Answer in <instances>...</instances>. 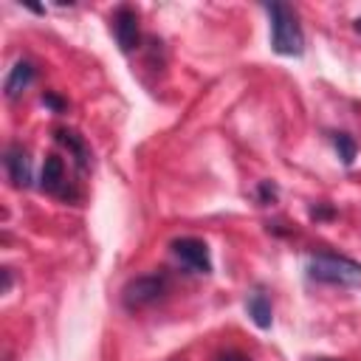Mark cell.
Wrapping results in <instances>:
<instances>
[{"instance_id":"9a60e30c","label":"cell","mask_w":361,"mask_h":361,"mask_svg":"<svg viewBox=\"0 0 361 361\" xmlns=\"http://www.w3.org/2000/svg\"><path fill=\"white\" fill-rule=\"evenodd\" d=\"M330 214H333V209H330V206H319V209H310V217H316V220H319V217H330Z\"/></svg>"},{"instance_id":"d6986e66","label":"cell","mask_w":361,"mask_h":361,"mask_svg":"<svg viewBox=\"0 0 361 361\" xmlns=\"http://www.w3.org/2000/svg\"><path fill=\"white\" fill-rule=\"evenodd\" d=\"M172 361H183V358H172Z\"/></svg>"},{"instance_id":"6da1fadb","label":"cell","mask_w":361,"mask_h":361,"mask_svg":"<svg viewBox=\"0 0 361 361\" xmlns=\"http://www.w3.org/2000/svg\"><path fill=\"white\" fill-rule=\"evenodd\" d=\"M271 20V48L279 56H302L305 54V31L299 23V14L288 3H262Z\"/></svg>"},{"instance_id":"ac0fdd59","label":"cell","mask_w":361,"mask_h":361,"mask_svg":"<svg viewBox=\"0 0 361 361\" xmlns=\"http://www.w3.org/2000/svg\"><path fill=\"white\" fill-rule=\"evenodd\" d=\"M355 31H361V17H358V20H355Z\"/></svg>"},{"instance_id":"e0dca14e","label":"cell","mask_w":361,"mask_h":361,"mask_svg":"<svg viewBox=\"0 0 361 361\" xmlns=\"http://www.w3.org/2000/svg\"><path fill=\"white\" fill-rule=\"evenodd\" d=\"M307 361H341V358H327V355H319V358H307Z\"/></svg>"},{"instance_id":"52a82bcc","label":"cell","mask_w":361,"mask_h":361,"mask_svg":"<svg viewBox=\"0 0 361 361\" xmlns=\"http://www.w3.org/2000/svg\"><path fill=\"white\" fill-rule=\"evenodd\" d=\"M34 79H37V68H34L28 59H17V62L11 65L6 82H3V93H6V99H8V102L20 99V96L31 87Z\"/></svg>"},{"instance_id":"4fadbf2b","label":"cell","mask_w":361,"mask_h":361,"mask_svg":"<svg viewBox=\"0 0 361 361\" xmlns=\"http://www.w3.org/2000/svg\"><path fill=\"white\" fill-rule=\"evenodd\" d=\"M42 104H45V107H51L54 113H65V110H68V102H65V99H59V96H56V93H51V90L42 96Z\"/></svg>"},{"instance_id":"5bb4252c","label":"cell","mask_w":361,"mask_h":361,"mask_svg":"<svg viewBox=\"0 0 361 361\" xmlns=\"http://www.w3.org/2000/svg\"><path fill=\"white\" fill-rule=\"evenodd\" d=\"M217 361H251L248 355H243L240 350H226V353H220L217 355Z\"/></svg>"},{"instance_id":"5b68a950","label":"cell","mask_w":361,"mask_h":361,"mask_svg":"<svg viewBox=\"0 0 361 361\" xmlns=\"http://www.w3.org/2000/svg\"><path fill=\"white\" fill-rule=\"evenodd\" d=\"M110 31H113V37H116V42H118V48H121L124 54H130V51H135V48L141 45L138 14H135V8H130V6H118V8L113 11V17H110Z\"/></svg>"},{"instance_id":"2e32d148","label":"cell","mask_w":361,"mask_h":361,"mask_svg":"<svg viewBox=\"0 0 361 361\" xmlns=\"http://www.w3.org/2000/svg\"><path fill=\"white\" fill-rule=\"evenodd\" d=\"M8 288H11V271L3 268V293H8Z\"/></svg>"},{"instance_id":"8fae6325","label":"cell","mask_w":361,"mask_h":361,"mask_svg":"<svg viewBox=\"0 0 361 361\" xmlns=\"http://www.w3.org/2000/svg\"><path fill=\"white\" fill-rule=\"evenodd\" d=\"M330 141H333V147H336V152H338L341 164H344V166H350V164L355 161V155H358V144H355V138H353L350 133L338 130V133H330Z\"/></svg>"},{"instance_id":"3957f363","label":"cell","mask_w":361,"mask_h":361,"mask_svg":"<svg viewBox=\"0 0 361 361\" xmlns=\"http://www.w3.org/2000/svg\"><path fill=\"white\" fill-rule=\"evenodd\" d=\"M169 288V279L166 274H141L135 279H130L124 288H121V305L127 310H144L149 305H155Z\"/></svg>"},{"instance_id":"277c9868","label":"cell","mask_w":361,"mask_h":361,"mask_svg":"<svg viewBox=\"0 0 361 361\" xmlns=\"http://www.w3.org/2000/svg\"><path fill=\"white\" fill-rule=\"evenodd\" d=\"M175 259L192 274H212V254L200 237H178L169 243Z\"/></svg>"},{"instance_id":"30bf717a","label":"cell","mask_w":361,"mask_h":361,"mask_svg":"<svg viewBox=\"0 0 361 361\" xmlns=\"http://www.w3.org/2000/svg\"><path fill=\"white\" fill-rule=\"evenodd\" d=\"M245 310L251 316V322L259 327V330H268L274 324V307H271V299L262 288H254L248 296H245Z\"/></svg>"},{"instance_id":"7a4b0ae2","label":"cell","mask_w":361,"mask_h":361,"mask_svg":"<svg viewBox=\"0 0 361 361\" xmlns=\"http://www.w3.org/2000/svg\"><path fill=\"white\" fill-rule=\"evenodd\" d=\"M307 279L324 285H358L361 282V262L336 254V251H316L305 262Z\"/></svg>"},{"instance_id":"7c38bea8","label":"cell","mask_w":361,"mask_h":361,"mask_svg":"<svg viewBox=\"0 0 361 361\" xmlns=\"http://www.w3.org/2000/svg\"><path fill=\"white\" fill-rule=\"evenodd\" d=\"M276 197H279V186L274 180H259L257 183V203L259 206H271V203H276Z\"/></svg>"},{"instance_id":"ba28073f","label":"cell","mask_w":361,"mask_h":361,"mask_svg":"<svg viewBox=\"0 0 361 361\" xmlns=\"http://www.w3.org/2000/svg\"><path fill=\"white\" fill-rule=\"evenodd\" d=\"M54 138L73 155V161H76V166H79L82 172L90 166V147L85 144V138H82L76 130H71V127H56V130H54Z\"/></svg>"},{"instance_id":"8992f818","label":"cell","mask_w":361,"mask_h":361,"mask_svg":"<svg viewBox=\"0 0 361 361\" xmlns=\"http://www.w3.org/2000/svg\"><path fill=\"white\" fill-rule=\"evenodd\" d=\"M3 166H6V175L11 180L14 189H28L34 183V175H31V158L25 152L23 144H8L6 152H3Z\"/></svg>"},{"instance_id":"9c48e42d","label":"cell","mask_w":361,"mask_h":361,"mask_svg":"<svg viewBox=\"0 0 361 361\" xmlns=\"http://www.w3.org/2000/svg\"><path fill=\"white\" fill-rule=\"evenodd\" d=\"M39 189L48 195H62L65 197V164L59 155H45L42 172H39Z\"/></svg>"}]
</instances>
